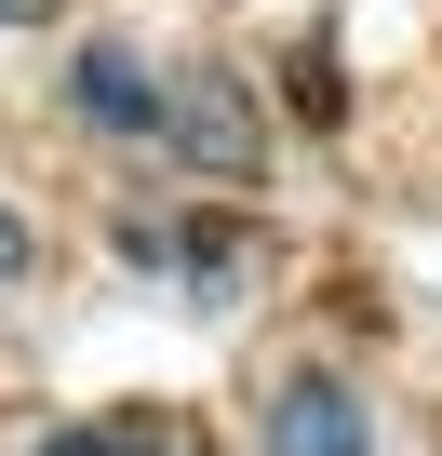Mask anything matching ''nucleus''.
Returning <instances> with one entry per match:
<instances>
[{"label": "nucleus", "instance_id": "nucleus-5", "mask_svg": "<svg viewBox=\"0 0 442 456\" xmlns=\"http://www.w3.org/2000/svg\"><path fill=\"white\" fill-rule=\"evenodd\" d=\"M28 269H41V242H28V215L0 201V282H28Z\"/></svg>", "mask_w": 442, "mask_h": 456}, {"label": "nucleus", "instance_id": "nucleus-2", "mask_svg": "<svg viewBox=\"0 0 442 456\" xmlns=\"http://www.w3.org/2000/svg\"><path fill=\"white\" fill-rule=\"evenodd\" d=\"M68 108L94 121V134H161V108H174V81L134 54V41H81L68 54Z\"/></svg>", "mask_w": 442, "mask_h": 456}, {"label": "nucleus", "instance_id": "nucleus-3", "mask_svg": "<svg viewBox=\"0 0 442 456\" xmlns=\"http://www.w3.org/2000/svg\"><path fill=\"white\" fill-rule=\"evenodd\" d=\"M255 429H269V456H375V429H362V403L335 376H282Z\"/></svg>", "mask_w": 442, "mask_h": 456}, {"label": "nucleus", "instance_id": "nucleus-6", "mask_svg": "<svg viewBox=\"0 0 442 456\" xmlns=\"http://www.w3.org/2000/svg\"><path fill=\"white\" fill-rule=\"evenodd\" d=\"M41 14H54V0H0V28H41Z\"/></svg>", "mask_w": 442, "mask_h": 456}, {"label": "nucleus", "instance_id": "nucleus-4", "mask_svg": "<svg viewBox=\"0 0 442 456\" xmlns=\"http://www.w3.org/2000/svg\"><path fill=\"white\" fill-rule=\"evenodd\" d=\"M41 456H174V429H148V416H68Z\"/></svg>", "mask_w": 442, "mask_h": 456}, {"label": "nucleus", "instance_id": "nucleus-1", "mask_svg": "<svg viewBox=\"0 0 442 456\" xmlns=\"http://www.w3.org/2000/svg\"><path fill=\"white\" fill-rule=\"evenodd\" d=\"M161 148H174V161H201V175H255V161H269V108H255L229 68H201V81H174Z\"/></svg>", "mask_w": 442, "mask_h": 456}]
</instances>
